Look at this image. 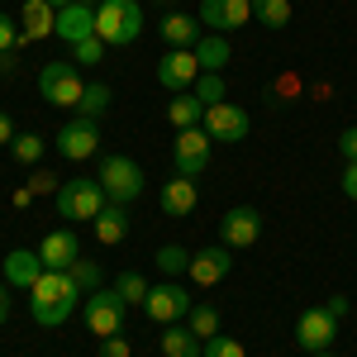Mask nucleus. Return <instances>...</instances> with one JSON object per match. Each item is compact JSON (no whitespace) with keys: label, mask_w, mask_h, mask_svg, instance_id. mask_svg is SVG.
Segmentation results:
<instances>
[{"label":"nucleus","mask_w":357,"mask_h":357,"mask_svg":"<svg viewBox=\"0 0 357 357\" xmlns=\"http://www.w3.org/2000/svg\"><path fill=\"white\" fill-rule=\"evenodd\" d=\"M67 272H72V281H77V286H82V296L100 291V262H91V257H77Z\"/></svg>","instance_id":"obj_32"},{"label":"nucleus","mask_w":357,"mask_h":357,"mask_svg":"<svg viewBox=\"0 0 357 357\" xmlns=\"http://www.w3.org/2000/svg\"><path fill=\"white\" fill-rule=\"evenodd\" d=\"M167 124L181 134V129H200L205 124V105L195 100V91H176L172 100H167Z\"/></svg>","instance_id":"obj_21"},{"label":"nucleus","mask_w":357,"mask_h":357,"mask_svg":"<svg viewBox=\"0 0 357 357\" xmlns=\"http://www.w3.org/2000/svg\"><path fill=\"white\" fill-rule=\"evenodd\" d=\"M82 72H77V62L72 57H53V62H43L38 67V96L57 105V110H77V100H82Z\"/></svg>","instance_id":"obj_3"},{"label":"nucleus","mask_w":357,"mask_h":357,"mask_svg":"<svg viewBox=\"0 0 357 357\" xmlns=\"http://www.w3.org/2000/svg\"><path fill=\"white\" fill-rule=\"evenodd\" d=\"M91 33H96V5H86V0H72L67 10H57L53 38H62V43L72 48V43H82V38H91Z\"/></svg>","instance_id":"obj_16"},{"label":"nucleus","mask_w":357,"mask_h":357,"mask_svg":"<svg viewBox=\"0 0 357 357\" xmlns=\"http://www.w3.org/2000/svg\"><path fill=\"white\" fill-rule=\"evenodd\" d=\"M257 234H262V215H257L252 205H234V210L220 220V243L234 248V252H238V248H252Z\"/></svg>","instance_id":"obj_14"},{"label":"nucleus","mask_w":357,"mask_h":357,"mask_svg":"<svg viewBox=\"0 0 357 357\" xmlns=\"http://www.w3.org/2000/svg\"><path fill=\"white\" fill-rule=\"evenodd\" d=\"M338 153H343V162H357V129H343V138H338Z\"/></svg>","instance_id":"obj_38"},{"label":"nucleus","mask_w":357,"mask_h":357,"mask_svg":"<svg viewBox=\"0 0 357 357\" xmlns=\"http://www.w3.org/2000/svg\"><path fill=\"white\" fill-rule=\"evenodd\" d=\"M86 5H100V0H86Z\"/></svg>","instance_id":"obj_46"},{"label":"nucleus","mask_w":357,"mask_h":357,"mask_svg":"<svg viewBox=\"0 0 357 357\" xmlns=\"http://www.w3.org/2000/svg\"><path fill=\"white\" fill-rule=\"evenodd\" d=\"M191 291L186 286H176V281H162V286H148V301H143V310H148V319L153 324H181L186 314H191Z\"/></svg>","instance_id":"obj_7"},{"label":"nucleus","mask_w":357,"mask_h":357,"mask_svg":"<svg viewBox=\"0 0 357 357\" xmlns=\"http://www.w3.org/2000/svg\"><path fill=\"white\" fill-rule=\"evenodd\" d=\"M191 53H195V62H200V72H224L229 57H234V48H229L224 33H200V43H195Z\"/></svg>","instance_id":"obj_24"},{"label":"nucleus","mask_w":357,"mask_h":357,"mask_svg":"<svg viewBox=\"0 0 357 357\" xmlns=\"http://www.w3.org/2000/svg\"><path fill=\"white\" fill-rule=\"evenodd\" d=\"M205 134L215 138V143H243L248 138V129H252V119H248V110L243 105H210L205 110V124H200Z\"/></svg>","instance_id":"obj_11"},{"label":"nucleus","mask_w":357,"mask_h":357,"mask_svg":"<svg viewBox=\"0 0 357 357\" xmlns=\"http://www.w3.org/2000/svg\"><path fill=\"white\" fill-rule=\"evenodd\" d=\"M53 205H57V215L62 220H82L91 224L105 205H110V195H105V186L100 181H91V176H72V181H62L53 195Z\"/></svg>","instance_id":"obj_4"},{"label":"nucleus","mask_w":357,"mask_h":357,"mask_svg":"<svg viewBox=\"0 0 357 357\" xmlns=\"http://www.w3.org/2000/svg\"><path fill=\"white\" fill-rule=\"evenodd\" d=\"M310 357H333V353H310Z\"/></svg>","instance_id":"obj_45"},{"label":"nucleus","mask_w":357,"mask_h":357,"mask_svg":"<svg viewBox=\"0 0 357 357\" xmlns=\"http://www.w3.org/2000/svg\"><path fill=\"white\" fill-rule=\"evenodd\" d=\"M82 301L86 296H82V286L72 281V272H43L33 281V291H29V314H33V324L57 329V324H67L77 314Z\"/></svg>","instance_id":"obj_1"},{"label":"nucleus","mask_w":357,"mask_h":357,"mask_svg":"<svg viewBox=\"0 0 357 357\" xmlns=\"http://www.w3.org/2000/svg\"><path fill=\"white\" fill-rule=\"evenodd\" d=\"M0 77H5V62H0Z\"/></svg>","instance_id":"obj_47"},{"label":"nucleus","mask_w":357,"mask_h":357,"mask_svg":"<svg viewBox=\"0 0 357 357\" xmlns=\"http://www.w3.org/2000/svg\"><path fill=\"white\" fill-rule=\"evenodd\" d=\"M333 338H338V319H333L324 305L305 310L301 319H296V343H301L305 353H329Z\"/></svg>","instance_id":"obj_10"},{"label":"nucleus","mask_w":357,"mask_h":357,"mask_svg":"<svg viewBox=\"0 0 357 357\" xmlns=\"http://www.w3.org/2000/svg\"><path fill=\"white\" fill-rule=\"evenodd\" d=\"M91 234H96L105 248L124 243V238H129V205H114V200H110V205L91 220Z\"/></svg>","instance_id":"obj_20"},{"label":"nucleus","mask_w":357,"mask_h":357,"mask_svg":"<svg viewBox=\"0 0 357 357\" xmlns=\"http://www.w3.org/2000/svg\"><path fill=\"white\" fill-rule=\"evenodd\" d=\"M48 5H53V10H67V5H72V0H48Z\"/></svg>","instance_id":"obj_44"},{"label":"nucleus","mask_w":357,"mask_h":357,"mask_svg":"<svg viewBox=\"0 0 357 357\" xmlns=\"http://www.w3.org/2000/svg\"><path fill=\"white\" fill-rule=\"evenodd\" d=\"M114 291L124 296V305H143L148 301V281H143L138 272H124L119 281H114Z\"/></svg>","instance_id":"obj_33"},{"label":"nucleus","mask_w":357,"mask_h":357,"mask_svg":"<svg viewBox=\"0 0 357 357\" xmlns=\"http://www.w3.org/2000/svg\"><path fill=\"white\" fill-rule=\"evenodd\" d=\"M343 195L357 200V162H348V172H343Z\"/></svg>","instance_id":"obj_41"},{"label":"nucleus","mask_w":357,"mask_h":357,"mask_svg":"<svg viewBox=\"0 0 357 357\" xmlns=\"http://www.w3.org/2000/svg\"><path fill=\"white\" fill-rule=\"evenodd\" d=\"M5 319H10V286L0 281V324H5Z\"/></svg>","instance_id":"obj_43"},{"label":"nucleus","mask_w":357,"mask_h":357,"mask_svg":"<svg viewBox=\"0 0 357 357\" xmlns=\"http://www.w3.org/2000/svg\"><path fill=\"white\" fill-rule=\"evenodd\" d=\"M167 48H195L200 43V20L195 15H162V24H158Z\"/></svg>","instance_id":"obj_22"},{"label":"nucleus","mask_w":357,"mask_h":357,"mask_svg":"<svg viewBox=\"0 0 357 357\" xmlns=\"http://www.w3.org/2000/svg\"><path fill=\"white\" fill-rule=\"evenodd\" d=\"M229 272H234V248H224V243H210L200 252H191V267H186V276L195 286H220Z\"/></svg>","instance_id":"obj_12"},{"label":"nucleus","mask_w":357,"mask_h":357,"mask_svg":"<svg viewBox=\"0 0 357 357\" xmlns=\"http://www.w3.org/2000/svg\"><path fill=\"white\" fill-rule=\"evenodd\" d=\"M195 200H200V191H195L191 176H172V181H162V195H158V205H162L167 220H186L195 210Z\"/></svg>","instance_id":"obj_19"},{"label":"nucleus","mask_w":357,"mask_h":357,"mask_svg":"<svg viewBox=\"0 0 357 357\" xmlns=\"http://www.w3.org/2000/svg\"><path fill=\"white\" fill-rule=\"evenodd\" d=\"M195 20H200L205 29H215V33H229V29H243L248 20H252V0H205Z\"/></svg>","instance_id":"obj_15"},{"label":"nucleus","mask_w":357,"mask_h":357,"mask_svg":"<svg viewBox=\"0 0 357 357\" xmlns=\"http://www.w3.org/2000/svg\"><path fill=\"white\" fill-rule=\"evenodd\" d=\"M162 357H205V343L191 333V324H162Z\"/></svg>","instance_id":"obj_23"},{"label":"nucleus","mask_w":357,"mask_h":357,"mask_svg":"<svg viewBox=\"0 0 357 357\" xmlns=\"http://www.w3.org/2000/svg\"><path fill=\"white\" fill-rule=\"evenodd\" d=\"M82 319L86 329L96 333V338H114V333H124V319H129V305H124V296L119 291H91L82 301Z\"/></svg>","instance_id":"obj_6"},{"label":"nucleus","mask_w":357,"mask_h":357,"mask_svg":"<svg viewBox=\"0 0 357 357\" xmlns=\"http://www.w3.org/2000/svg\"><path fill=\"white\" fill-rule=\"evenodd\" d=\"M38 257H43V267H48V272H67V267L82 257V238H77L72 229H53V234H43Z\"/></svg>","instance_id":"obj_17"},{"label":"nucleus","mask_w":357,"mask_h":357,"mask_svg":"<svg viewBox=\"0 0 357 357\" xmlns=\"http://www.w3.org/2000/svg\"><path fill=\"white\" fill-rule=\"evenodd\" d=\"M57 29V10L48 0H29L24 5V38H48Z\"/></svg>","instance_id":"obj_25"},{"label":"nucleus","mask_w":357,"mask_h":357,"mask_svg":"<svg viewBox=\"0 0 357 357\" xmlns=\"http://www.w3.org/2000/svg\"><path fill=\"white\" fill-rule=\"evenodd\" d=\"M43 272H48V267H43V257H38V248H15V252H5V286L33 291V281Z\"/></svg>","instance_id":"obj_18"},{"label":"nucleus","mask_w":357,"mask_h":357,"mask_svg":"<svg viewBox=\"0 0 357 357\" xmlns=\"http://www.w3.org/2000/svg\"><path fill=\"white\" fill-rule=\"evenodd\" d=\"M252 20H262L267 29L291 24V0H252Z\"/></svg>","instance_id":"obj_28"},{"label":"nucleus","mask_w":357,"mask_h":357,"mask_svg":"<svg viewBox=\"0 0 357 357\" xmlns=\"http://www.w3.org/2000/svg\"><path fill=\"white\" fill-rule=\"evenodd\" d=\"M100 57H105V43H100L96 33H91V38H82V43H72V62H77V67H96Z\"/></svg>","instance_id":"obj_34"},{"label":"nucleus","mask_w":357,"mask_h":357,"mask_svg":"<svg viewBox=\"0 0 357 357\" xmlns=\"http://www.w3.org/2000/svg\"><path fill=\"white\" fill-rule=\"evenodd\" d=\"M105 110H110V86L105 82H86L82 100H77V114H82V119H100Z\"/></svg>","instance_id":"obj_26"},{"label":"nucleus","mask_w":357,"mask_h":357,"mask_svg":"<svg viewBox=\"0 0 357 357\" xmlns=\"http://www.w3.org/2000/svg\"><path fill=\"white\" fill-rule=\"evenodd\" d=\"M53 143H57V153H62L67 162H86V158L100 148V129H96V119H82V114H77V119H67V124L57 129Z\"/></svg>","instance_id":"obj_9"},{"label":"nucleus","mask_w":357,"mask_h":357,"mask_svg":"<svg viewBox=\"0 0 357 357\" xmlns=\"http://www.w3.org/2000/svg\"><path fill=\"white\" fill-rule=\"evenodd\" d=\"M153 262H158V272H162V276H181L186 267H191V252H186V248H176V243H167V248H158V257H153Z\"/></svg>","instance_id":"obj_30"},{"label":"nucleus","mask_w":357,"mask_h":357,"mask_svg":"<svg viewBox=\"0 0 357 357\" xmlns=\"http://www.w3.org/2000/svg\"><path fill=\"white\" fill-rule=\"evenodd\" d=\"M29 191H33V195H57V191H53V176H48V172H33V176H29Z\"/></svg>","instance_id":"obj_39"},{"label":"nucleus","mask_w":357,"mask_h":357,"mask_svg":"<svg viewBox=\"0 0 357 357\" xmlns=\"http://www.w3.org/2000/svg\"><path fill=\"white\" fill-rule=\"evenodd\" d=\"M210 143L215 138L205 134V129H181L176 143H172V162H176V176H200L205 167H210Z\"/></svg>","instance_id":"obj_8"},{"label":"nucleus","mask_w":357,"mask_h":357,"mask_svg":"<svg viewBox=\"0 0 357 357\" xmlns=\"http://www.w3.org/2000/svg\"><path fill=\"white\" fill-rule=\"evenodd\" d=\"M186 324H191V333L205 343V338H215V333H220V310H215V305H191Z\"/></svg>","instance_id":"obj_29"},{"label":"nucleus","mask_w":357,"mask_h":357,"mask_svg":"<svg viewBox=\"0 0 357 357\" xmlns=\"http://www.w3.org/2000/svg\"><path fill=\"white\" fill-rule=\"evenodd\" d=\"M205 357H248V353H243V343H238V338L215 333V338H205Z\"/></svg>","instance_id":"obj_35"},{"label":"nucleus","mask_w":357,"mask_h":357,"mask_svg":"<svg viewBox=\"0 0 357 357\" xmlns=\"http://www.w3.org/2000/svg\"><path fill=\"white\" fill-rule=\"evenodd\" d=\"M10 143H15V119L0 110V148H10Z\"/></svg>","instance_id":"obj_40"},{"label":"nucleus","mask_w":357,"mask_h":357,"mask_svg":"<svg viewBox=\"0 0 357 357\" xmlns=\"http://www.w3.org/2000/svg\"><path fill=\"white\" fill-rule=\"evenodd\" d=\"M43 138L38 134H15V143H10V153H15V162H24V167H33L38 158H43Z\"/></svg>","instance_id":"obj_31"},{"label":"nucleus","mask_w":357,"mask_h":357,"mask_svg":"<svg viewBox=\"0 0 357 357\" xmlns=\"http://www.w3.org/2000/svg\"><path fill=\"white\" fill-rule=\"evenodd\" d=\"M100 357H134V343H129L124 333H114V338H100Z\"/></svg>","instance_id":"obj_37"},{"label":"nucleus","mask_w":357,"mask_h":357,"mask_svg":"<svg viewBox=\"0 0 357 357\" xmlns=\"http://www.w3.org/2000/svg\"><path fill=\"white\" fill-rule=\"evenodd\" d=\"M96 181L105 186V195H110L114 205H134L138 195H143V167H138L129 153H105Z\"/></svg>","instance_id":"obj_5"},{"label":"nucleus","mask_w":357,"mask_h":357,"mask_svg":"<svg viewBox=\"0 0 357 357\" xmlns=\"http://www.w3.org/2000/svg\"><path fill=\"white\" fill-rule=\"evenodd\" d=\"M191 91H195V100H200L205 110H210V105H224V96H229V91H224V72H200Z\"/></svg>","instance_id":"obj_27"},{"label":"nucleus","mask_w":357,"mask_h":357,"mask_svg":"<svg viewBox=\"0 0 357 357\" xmlns=\"http://www.w3.org/2000/svg\"><path fill=\"white\" fill-rule=\"evenodd\" d=\"M143 33V10L138 0H100L96 5V38L105 48H129Z\"/></svg>","instance_id":"obj_2"},{"label":"nucleus","mask_w":357,"mask_h":357,"mask_svg":"<svg viewBox=\"0 0 357 357\" xmlns=\"http://www.w3.org/2000/svg\"><path fill=\"white\" fill-rule=\"evenodd\" d=\"M195 77H200V62L191 48H167V57L158 62V86L176 96V91H191Z\"/></svg>","instance_id":"obj_13"},{"label":"nucleus","mask_w":357,"mask_h":357,"mask_svg":"<svg viewBox=\"0 0 357 357\" xmlns=\"http://www.w3.org/2000/svg\"><path fill=\"white\" fill-rule=\"evenodd\" d=\"M20 43H24V38H20V29H15V20H10V15L0 10V53H15Z\"/></svg>","instance_id":"obj_36"},{"label":"nucleus","mask_w":357,"mask_h":357,"mask_svg":"<svg viewBox=\"0 0 357 357\" xmlns=\"http://www.w3.org/2000/svg\"><path fill=\"white\" fill-rule=\"evenodd\" d=\"M324 310H329L333 319H343V314H348V296H329V301H324Z\"/></svg>","instance_id":"obj_42"}]
</instances>
